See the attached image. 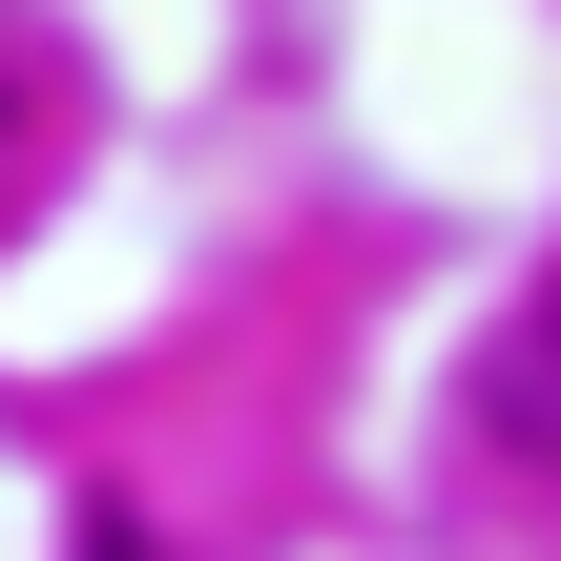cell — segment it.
Wrapping results in <instances>:
<instances>
[{"label": "cell", "mask_w": 561, "mask_h": 561, "mask_svg": "<svg viewBox=\"0 0 561 561\" xmlns=\"http://www.w3.org/2000/svg\"><path fill=\"white\" fill-rule=\"evenodd\" d=\"M479 416H500L520 458H561V271L500 312V354H479Z\"/></svg>", "instance_id": "cell-1"}]
</instances>
